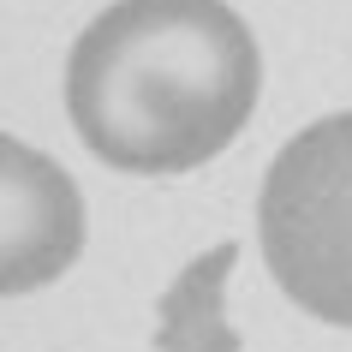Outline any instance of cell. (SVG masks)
<instances>
[{
  "label": "cell",
  "instance_id": "6da1fadb",
  "mask_svg": "<svg viewBox=\"0 0 352 352\" xmlns=\"http://www.w3.org/2000/svg\"><path fill=\"white\" fill-rule=\"evenodd\" d=\"M257 90V36L227 0H113L66 60V113L120 173L215 162L245 131Z\"/></svg>",
  "mask_w": 352,
  "mask_h": 352
},
{
  "label": "cell",
  "instance_id": "7a4b0ae2",
  "mask_svg": "<svg viewBox=\"0 0 352 352\" xmlns=\"http://www.w3.org/2000/svg\"><path fill=\"white\" fill-rule=\"evenodd\" d=\"M257 233L280 293L352 329V113L311 120L280 144L263 173Z\"/></svg>",
  "mask_w": 352,
  "mask_h": 352
},
{
  "label": "cell",
  "instance_id": "3957f363",
  "mask_svg": "<svg viewBox=\"0 0 352 352\" xmlns=\"http://www.w3.org/2000/svg\"><path fill=\"white\" fill-rule=\"evenodd\" d=\"M84 251V191L72 173L0 131V298L54 287Z\"/></svg>",
  "mask_w": 352,
  "mask_h": 352
},
{
  "label": "cell",
  "instance_id": "277c9868",
  "mask_svg": "<svg viewBox=\"0 0 352 352\" xmlns=\"http://www.w3.org/2000/svg\"><path fill=\"white\" fill-rule=\"evenodd\" d=\"M233 269H239V245L221 239L167 280L162 311H155V346L162 352H239V334L227 329V311H221Z\"/></svg>",
  "mask_w": 352,
  "mask_h": 352
}]
</instances>
